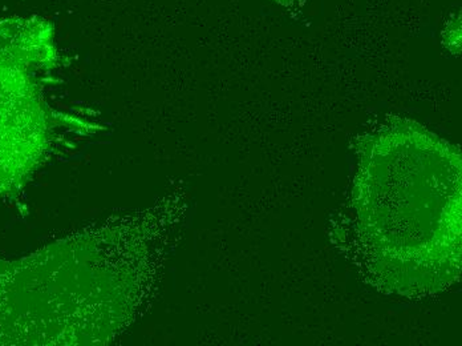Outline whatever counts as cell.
Returning a JSON list of instances; mask_svg holds the SVG:
<instances>
[{
    "mask_svg": "<svg viewBox=\"0 0 462 346\" xmlns=\"http://www.w3.org/2000/svg\"><path fill=\"white\" fill-rule=\"evenodd\" d=\"M355 208L372 266L402 295L441 291L461 266V156L412 120L360 143Z\"/></svg>",
    "mask_w": 462,
    "mask_h": 346,
    "instance_id": "cell-1",
    "label": "cell"
},
{
    "mask_svg": "<svg viewBox=\"0 0 462 346\" xmlns=\"http://www.w3.org/2000/svg\"><path fill=\"white\" fill-rule=\"evenodd\" d=\"M60 67L55 28L41 16L0 18V193H14L43 160L66 117L48 103Z\"/></svg>",
    "mask_w": 462,
    "mask_h": 346,
    "instance_id": "cell-2",
    "label": "cell"
},
{
    "mask_svg": "<svg viewBox=\"0 0 462 346\" xmlns=\"http://www.w3.org/2000/svg\"><path fill=\"white\" fill-rule=\"evenodd\" d=\"M274 2L279 3L282 5H294V3L300 2V0H274Z\"/></svg>",
    "mask_w": 462,
    "mask_h": 346,
    "instance_id": "cell-3",
    "label": "cell"
}]
</instances>
